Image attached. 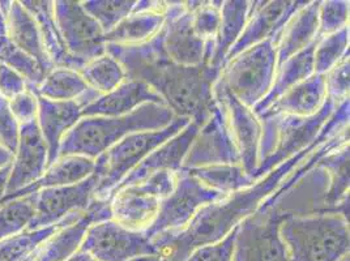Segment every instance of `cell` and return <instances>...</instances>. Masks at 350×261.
I'll return each mask as SVG.
<instances>
[{
  "label": "cell",
  "instance_id": "49",
  "mask_svg": "<svg viewBox=\"0 0 350 261\" xmlns=\"http://www.w3.org/2000/svg\"><path fill=\"white\" fill-rule=\"evenodd\" d=\"M67 261H97L94 260L93 258H90L85 252H81V251H77L73 256H71Z\"/></svg>",
  "mask_w": 350,
  "mask_h": 261
},
{
  "label": "cell",
  "instance_id": "6",
  "mask_svg": "<svg viewBox=\"0 0 350 261\" xmlns=\"http://www.w3.org/2000/svg\"><path fill=\"white\" fill-rule=\"evenodd\" d=\"M190 119L176 116L165 128L132 133L107 149L96 161L94 173L97 187L94 199L109 200L116 192L120 182L132 170L150 154L156 148L162 146L190 124Z\"/></svg>",
  "mask_w": 350,
  "mask_h": 261
},
{
  "label": "cell",
  "instance_id": "36",
  "mask_svg": "<svg viewBox=\"0 0 350 261\" xmlns=\"http://www.w3.org/2000/svg\"><path fill=\"white\" fill-rule=\"evenodd\" d=\"M0 63L12 67L17 72L21 73L27 83L28 89L38 87L44 79V71L33 59L21 53L15 44L11 42L7 31L5 16L0 10Z\"/></svg>",
  "mask_w": 350,
  "mask_h": 261
},
{
  "label": "cell",
  "instance_id": "7",
  "mask_svg": "<svg viewBox=\"0 0 350 261\" xmlns=\"http://www.w3.org/2000/svg\"><path fill=\"white\" fill-rule=\"evenodd\" d=\"M276 70V44L264 41L229 60L219 80L238 101L254 109L271 90Z\"/></svg>",
  "mask_w": 350,
  "mask_h": 261
},
{
  "label": "cell",
  "instance_id": "47",
  "mask_svg": "<svg viewBox=\"0 0 350 261\" xmlns=\"http://www.w3.org/2000/svg\"><path fill=\"white\" fill-rule=\"evenodd\" d=\"M12 159H14V154L10 150H7L3 146H0V171L4 167H7L8 165H11Z\"/></svg>",
  "mask_w": 350,
  "mask_h": 261
},
{
  "label": "cell",
  "instance_id": "23",
  "mask_svg": "<svg viewBox=\"0 0 350 261\" xmlns=\"http://www.w3.org/2000/svg\"><path fill=\"white\" fill-rule=\"evenodd\" d=\"M4 16L11 42L21 53L37 61L44 74L54 70L55 67L44 50L40 28L34 17L30 15L29 11L21 4V1H11V5Z\"/></svg>",
  "mask_w": 350,
  "mask_h": 261
},
{
  "label": "cell",
  "instance_id": "11",
  "mask_svg": "<svg viewBox=\"0 0 350 261\" xmlns=\"http://www.w3.org/2000/svg\"><path fill=\"white\" fill-rule=\"evenodd\" d=\"M97 261H135L157 256V248L144 232H132L114 219L93 223L80 246Z\"/></svg>",
  "mask_w": 350,
  "mask_h": 261
},
{
  "label": "cell",
  "instance_id": "24",
  "mask_svg": "<svg viewBox=\"0 0 350 261\" xmlns=\"http://www.w3.org/2000/svg\"><path fill=\"white\" fill-rule=\"evenodd\" d=\"M317 167L329 176L324 208L319 212L338 213L349 219V144L336 148L323 156Z\"/></svg>",
  "mask_w": 350,
  "mask_h": 261
},
{
  "label": "cell",
  "instance_id": "3",
  "mask_svg": "<svg viewBox=\"0 0 350 261\" xmlns=\"http://www.w3.org/2000/svg\"><path fill=\"white\" fill-rule=\"evenodd\" d=\"M175 118L167 106L157 103H146L127 115L84 116L63 137L59 157L80 156L97 160L132 133L165 128Z\"/></svg>",
  "mask_w": 350,
  "mask_h": 261
},
{
  "label": "cell",
  "instance_id": "32",
  "mask_svg": "<svg viewBox=\"0 0 350 261\" xmlns=\"http://www.w3.org/2000/svg\"><path fill=\"white\" fill-rule=\"evenodd\" d=\"M165 10V8H163ZM163 10L127 16L114 29L105 34L106 44L133 46L152 40L163 25Z\"/></svg>",
  "mask_w": 350,
  "mask_h": 261
},
{
  "label": "cell",
  "instance_id": "10",
  "mask_svg": "<svg viewBox=\"0 0 350 261\" xmlns=\"http://www.w3.org/2000/svg\"><path fill=\"white\" fill-rule=\"evenodd\" d=\"M226 196L208 189L195 176L180 170L175 173L173 192L161 202L157 216L144 232L152 241L166 232L183 230L202 208Z\"/></svg>",
  "mask_w": 350,
  "mask_h": 261
},
{
  "label": "cell",
  "instance_id": "5",
  "mask_svg": "<svg viewBox=\"0 0 350 261\" xmlns=\"http://www.w3.org/2000/svg\"><path fill=\"white\" fill-rule=\"evenodd\" d=\"M336 106L335 102L327 97L323 107L314 115L294 116L269 111L258 116L262 132L260 163L252 176L254 180H259L282 162L312 146L321 137V128L334 114Z\"/></svg>",
  "mask_w": 350,
  "mask_h": 261
},
{
  "label": "cell",
  "instance_id": "38",
  "mask_svg": "<svg viewBox=\"0 0 350 261\" xmlns=\"http://www.w3.org/2000/svg\"><path fill=\"white\" fill-rule=\"evenodd\" d=\"M34 216V195L0 205V242L25 232Z\"/></svg>",
  "mask_w": 350,
  "mask_h": 261
},
{
  "label": "cell",
  "instance_id": "27",
  "mask_svg": "<svg viewBox=\"0 0 350 261\" xmlns=\"http://www.w3.org/2000/svg\"><path fill=\"white\" fill-rule=\"evenodd\" d=\"M319 0L307 1L306 5L288 23L276 46L278 68L319 38Z\"/></svg>",
  "mask_w": 350,
  "mask_h": 261
},
{
  "label": "cell",
  "instance_id": "48",
  "mask_svg": "<svg viewBox=\"0 0 350 261\" xmlns=\"http://www.w3.org/2000/svg\"><path fill=\"white\" fill-rule=\"evenodd\" d=\"M10 170H11V165H8L7 167H4L0 171V199L4 196L5 193V187H7V180H8V175H10Z\"/></svg>",
  "mask_w": 350,
  "mask_h": 261
},
{
  "label": "cell",
  "instance_id": "37",
  "mask_svg": "<svg viewBox=\"0 0 350 261\" xmlns=\"http://www.w3.org/2000/svg\"><path fill=\"white\" fill-rule=\"evenodd\" d=\"M348 27L332 34L319 37L314 53V71L317 74L329 72L347 55H349Z\"/></svg>",
  "mask_w": 350,
  "mask_h": 261
},
{
  "label": "cell",
  "instance_id": "20",
  "mask_svg": "<svg viewBox=\"0 0 350 261\" xmlns=\"http://www.w3.org/2000/svg\"><path fill=\"white\" fill-rule=\"evenodd\" d=\"M199 130H200V124L191 122L185 130H180L178 135H175L174 137H172L162 146L156 148L120 182L116 192L123 187L142 183L143 180H146V178L156 173L170 171L175 174L180 171L183 166V161L186 159Z\"/></svg>",
  "mask_w": 350,
  "mask_h": 261
},
{
  "label": "cell",
  "instance_id": "41",
  "mask_svg": "<svg viewBox=\"0 0 350 261\" xmlns=\"http://www.w3.org/2000/svg\"><path fill=\"white\" fill-rule=\"evenodd\" d=\"M349 1L327 0L319 7V37L328 36L348 27Z\"/></svg>",
  "mask_w": 350,
  "mask_h": 261
},
{
  "label": "cell",
  "instance_id": "45",
  "mask_svg": "<svg viewBox=\"0 0 350 261\" xmlns=\"http://www.w3.org/2000/svg\"><path fill=\"white\" fill-rule=\"evenodd\" d=\"M8 103L18 126H24L30 122L37 120L38 98L28 87L25 92L20 93L18 96H16L15 98L10 100Z\"/></svg>",
  "mask_w": 350,
  "mask_h": 261
},
{
  "label": "cell",
  "instance_id": "31",
  "mask_svg": "<svg viewBox=\"0 0 350 261\" xmlns=\"http://www.w3.org/2000/svg\"><path fill=\"white\" fill-rule=\"evenodd\" d=\"M250 7L251 1L246 0L222 1L219 34L216 38L215 55L211 63L212 70L219 76L225 66L228 53L238 41L247 24Z\"/></svg>",
  "mask_w": 350,
  "mask_h": 261
},
{
  "label": "cell",
  "instance_id": "16",
  "mask_svg": "<svg viewBox=\"0 0 350 261\" xmlns=\"http://www.w3.org/2000/svg\"><path fill=\"white\" fill-rule=\"evenodd\" d=\"M97 178L92 174L71 186L46 189L34 193V216L27 230H38L64 221L75 213H83L93 202Z\"/></svg>",
  "mask_w": 350,
  "mask_h": 261
},
{
  "label": "cell",
  "instance_id": "12",
  "mask_svg": "<svg viewBox=\"0 0 350 261\" xmlns=\"http://www.w3.org/2000/svg\"><path fill=\"white\" fill-rule=\"evenodd\" d=\"M215 165H241L233 135L224 107L213 96L208 118L200 126L182 169H196Z\"/></svg>",
  "mask_w": 350,
  "mask_h": 261
},
{
  "label": "cell",
  "instance_id": "18",
  "mask_svg": "<svg viewBox=\"0 0 350 261\" xmlns=\"http://www.w3.org/2000/svg\"><path fill=\"white\" fill-rule=\"evenodd\" d=\"M49 163L47 148L40 132L37 120L20 126L4 196L12 195L34 183L44 174Z\"/></svg>",
  "mask_w": 350,
  "mask_h": 261
},
{
  "label": "cell",
  "instance_id": "25",
  "mask_svg": "<svg viewBox=\"0 0 350 261\" xmlns=\"http://www.w3.org/2000/svg\"><path fill=\"white\" fill-rule=\"evenodd\" d=\"M94 166H96V161L90 160L87 157H80V156L59 157L58 161L51 166H49L44 174L41 175L34 183H31L25 189L17 191L12 195L3 196L0 199V205L15 199L34 195L41 189L64 187V186H71L79 182H83L84 179H87L94 173Z\"/></svg>",
  "mask_w": 350,
  "mask_h": 261
},
{
  "label": "cell",
  "instance_id": "14",
  "mask_svg": "<svg viewBox=\"0 0 350 261\" xmlns=\"http://www.w3.org/2000/svg\"><path fill=\"white\" fill-rule=\"evenodd\" d=\"M307 1H251L247 24L241 37L235 42L225 58V64L235 58L242 51L264 41H272L278 46L281 34L301 8L306 5Z\"/></svg>",
  "mask_w": 350,
  "mask_h": 261
},
{
  "label": "cell",
  "instance_id": "30",
  "mask_svg": "<svg viewBox=\"0 0 350 261\" xmlns=\"http://www.w3.org/2000/svg\"><path fill=\"white\" fill-rule=\"evenodd\" d=\"M319 40V38H318ZM317 41L312 44H308L306 49L299 51L298 54L293 55L292 58L288 59L284 61L275 74V80L271 90L268 94L259 102L252 111L256 114V116L262 115V113L278 98L286 93L289 89L295 87L297 84L305 81L308 77H311L315 71H314V53L317 47Z\"/></svg>",
  "mask_w": 350,
  "mask_h": 261
},
{
  "label": "cell",
  "instance_id": "34",
  "mask_svg": "<svg viewBox=\"0 0 350 261\" xmlns=\"http://www.w3.org/2000/svg\"><path fill=\"white\" fill-rule=\"evenodd\" d=\"M182 170L195 176L208 189L217 191L225 196L247 189L258 182H255L252 176L246 174L241 165H215Z\"/></svg>",
  "mask_w": 350,
  "mask_h": 261
},
{
  "label": "cell",
  "instance_id": "35",
  "mask_svg": "<svg viewBox=\"0 0 350 261\" xmlns=\"http://www.w3.org/2000/svg\"><path fill=\"white\" fill-rule=\"evenodd\" d=\"M79 72L83 76L89 87H92L101 96L114 90L124 80H127V76L120 63L107 53L100 58L88 61Z\"/></svg>",
  "mask_w": 350,
  "mask_h": 261
},
{
  "label": "cell",
  "instance_id": "50",
  "mask_svg": "<svg viewBox=\"0 0 350 261\" xmlns=\"http://www.w3.org/2000/svg\"><path fill=\"white\" fill-rule=\"evenodd\" d=\"M341 261H349V256H347V258H344V259H342V260Z\"/></svg>",
  "mask_w": 350,
  "mask_h": 261
},
{
  "label": "cell",
  "instance_id": "1",
  "mask_svg": "<svg viewBox=\"0 0 350 261\" xmlns=\"http://www.w3.org/2000/svg\"><path fill=\"white\" fill-rule=\"evenodd\" d=\"M106 53L120 63L127 80L144 83L175 116L187 118L200 126L204 123L219 77L209 63L195 67L178 64L165 53L161 31L146 44H107Z\"/></svg>",
  "mask_w": 350,
  "mask_h": 261
},
{
  "label": "cell",
  "instance_id": "39",
  "mask_svg": "<svg viewBox=\"0 0 350 261\" xmlns=\"http://www.w3.org/2000/svg\"><path fill=\"white\" fill-rule=\"evenodd\" d=\"M136 1L132 0H87L81 1L88 15L92 16L105 34L110 33L118 24L130 16Z\"/></svg>",
  "mask_w": 350,
  "mask_h": 261
},
{
  "label": "cell",
  "instance_id": "28",
  "mask_svg": "<svg viewBox=\"0 0 350 261\" xmlns=\"http://www.w3.org/2000/svg\"><path fill=\"white\" fill-rule=\"evenodd\" d=\"M29 90L37 97L51 101H77L83 109L101 96L89 87L79 71L57 67L44 76L38 87Z\"/></svg>",
  "mask_w": 350,
  "mask_h": 261
},
{
  "label": "cell",
  "instance_id": "22",
  "mask_svg": "<svg viewBox=\"0 0 350 261\" xmlns=\"http://www.w3.org/2000/svg\"><path fill=\"white\" fill-rule=\"evenodd\" d=\"M146 103L165 105L160 96L142 81L124 80L119 87L100 96L81 111L84 116H123Z\"/></svg>",
  "mask_w": 350,
  "mask_h": 261
},
{
  "label": "cell",
  "instance_id": "2",
  "mask_svg": "<svg viewBox=\"0 0 350 261\" xmlns=\"http://www.w3.org/2000/svg\"><path fill=\"white\" fill-rule=\"evenodd\" d=\"M331 139L334 137L321 132V137L312 146L278 165L255 184L205 205L183 230L166 232L152 239L157 248V261H185L195 249L222 241L245 218L255 213L312 150Z\"/></svg>",
  "mask_w": 350,
  "mask_h": 261
},
{
  "label": "cell",
  "instance_id": "26",
  "mask_svg": "<svg viewBox=\"0 0 350 261\" xmlns=\"http://www.w3.org/2000/svg\"><path fill=\"white\" fill-rule=\"evenodd\" d=\"M21 4L29 11L30 15L34 17L41 31L44 50L53 66L57 68H70L75 71H80L85 64L73 58L66 47L55 23L54 1L24 0L21 1Z\"/></svg>",
  "mask_w": 350,
  "mask_h": 261
},
{
  "label": "cell",
  "instance_id": "29",
  "mask_svg": "<svg viewBox=\"0 0 350 261\" xmlns=\"http://www.w3.org/2000/svg\"><path fill=\"white\" fill-rule=\"evenodd\" d=\"M325 100V76L314 73L305 81L297 84L286 93H284L262 114L273 111L294 116H311L321 110Z\"/></svg>",
  "mask_w": 350,
  "mask_h": 261
},
{
  "label": "cell",
  "instance_id": "33",
  "mask_svg": "<svg viewBox=\"0 0 350 261\" xmlns=\"http://www.w3.org/2000/svg\"><path fill=\"white\" fill-rule=\"evenodd\" d=\"M84 213V212H83ZM83 213H75L64 221L55 223L53 226L38 229V230H25L8 239L0 242V261H33L34 253L41 247L44 241H47L59 229L70 225L80 217Z\"/></svg>",
  "mask_w": 350,
  "mask_h": 261
},
{
  "label": "cell",
  "instance_id": "40",
  "mask_svg": "<svg viewBox=\"0 0 350 261\" xmlns=\"http://www.w3.org/2000/svg\"><path fill=\"white\" fill-rule=\"evenodd\" d=\"M192 12V24L196 34L204 41H216L221 23L222 1H186Z\"/></svg>",
  "mask_w": 350,
  "mask_h": 261
},
{
  "label": "cell",
  "instance_id": "21",
  "mask_svg": "<svg viewBox=\"0 0 350 261\" xmlns=\"http://www.w3.org/2000/svg\"><path fill=\"white\" fill-rule=\"evenodd\" d=\"M38 98L37 124L47 148V167L59 159V148L63 137L81 119L83 106L77 101H51Z\"/></svg>",
  "mask_w": 350,
  "mask_h": 261
},
{
  "label": "cell",
  "instance_id": "43",
  "mask_svg": "<svg viewBox=\"0 0 350 261\" xmlns=\"http://www.w3.org/2000/svg\"><path fill=\"white\" fill-rule=\"evenodd\" d=\"M237 229L238 226L215 245H208L195 249L185 261H232Z\"/></svg>",
  "mask_w": 350,
  "mask_h": 261
},
{
  "label": "cell",
  "instance_id": "15",
  "mask_svg": "<svg viewBox=\"0 0 350 261\" xmlns=\"http://www.w3.org/2000/svg\"><path fill=\"white\" fill-rule=\"evenodd\" d=\"M213 96L224 107L234 143L239 154V163L246 174L254 176L260 163L262 122L241 101H238L219 80L213 87Z\"/></svg>",
  "mask_w": 350,
  "mask_h": 261
},
{
  "label": "cell",
  "instance_id": "9",
  "mask_svg": "<svg viewBox=\"0 0 350 261\" xmlns=\"http://www.w3.org/2000/svg\"><path fill=\"white\" fill-rule=\"evenodd\" d=\"M174 187V173L161 171L119 189L110 197L113 219L132 232H146L157 216L161 202Z\"/></svg>",
  "mask_w": 350,
  "mask_h": 261
},
{
  "label": "cell",
  "instance_id": "8",
  "mask_svg": "<svg viewBox=\"0 0 350 261\" xmlns=\"http://www.w3.org/2000/svg\"><path fill=\"white\" fill-rule=\"evenodd\" d=\"M271 196L237 229L232 261H289L280 228L291 212H281Z\"/></svg>",
  "mask_w": 350,
  "mask_h": 261
},
{
  "label": "cell",
  "instance_id": "46",
  "mask_svg": "<svg viewBox=\"0 0 350 261\" xmlns=\"http://www.w3.org/2000/svg\"><path fill=\"white\" fill-rule=\"evenodd\" d=\"M28 83L25 77L12 67L0 63V96L7 101L25 92Z\"/></svg>",
  "mask_w": 350,
  "mask_h": 261
},
{
  "label": "cell",
  "instance_id": "44",
  "mask_svg": "<svg viewBox=\"0 0 350 261\" xmlns=\"http://www.w3.org/2000/svg\"><path fill=\"white\" fill-rule=\"evenodd\" d=\"M20 126L10 109V103L0 96V146L15 153Z\"/></svg>",
  "mask_w": 350,
  "mask_h": 261
},
{
  "label": "cell",
  "instance_id": "13",
  "mask_svg": "<svg viewBox=\"0 0 350 261\" xmlns=\"http://www.w3.org/2000/svg\"><path fill=\"white\" fill-rule=\"evenodd\" d=\"M54 17L68 53L87 64L106 54L105 33L97 21L88 15L81 1H54Z\"/></svg>",
  "mask_w": 350,
  "mask_h": 261
},
{
  "label": "cell",
  "instance_id": "4",
  "mask_svg": "<svg viewBox=\"0 0 350 261\" xmlns=\"http://www.w3.org/2000/svg\"><path fill=\"white\" fill-rule=\"evenodd\" d=\"M289 261H341L349 256V219L338 213H291L280 228Z\"/></svg>",
  "mask_w": 350,
  "mask_h": 261
},
{
  "label": "cell",
  "instance_id": "17",
  "mask_svg": "<svg viewBox=\"0 0 350 261\" xmlns=\"http://www.w3.org/2000/svg\"><path fill=\"white\" fill-rule=\"evenodd\" d=\"M160 31L169 58L187 67L204 63L205 42L193 29L192 12L186 1H165L163 25Z\"/></svg>",
  "mask_w": 350,
  "mask_h": 261
},
{
  "label": "cell",
  "instance_id": "42",
  "mask_svg": "<svg viewBox=\"0 0 350 261\" xmlns=\"http://www.w3.org/2000/svg\"><path fill=\"white\" fill-rule=\"evenodd\" d=\"M349 55L342 59L331 71L325 73L327 97L336 105L349 100Z\"/></svg>",
  "mask_w": 350,
  "mask_h": 261
},
{
  "label": "cell",
  "instance_id": "19",
  "mask_svg": "<svg viewBox=\"0 0 350 261\" xmlns=\"http://www.w3.org/2000/svg\"><path fill=\"white\" fill-rule=\"evenodd\" d=\"M113 219L111 202L97 200L88 206L87 210L75 222L59 229L34 253L33 261H67L73 256L84 241L88 229L97 222Z\"/></svg>",
  "mask_w": 350,
  "mask_h": 261
}]
</instances>
